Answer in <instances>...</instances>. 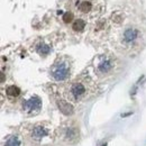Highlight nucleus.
<instances>
[{
    "mask_svg": "<svg viewBox=\"0 0 146 146\" xmlns=\"http://www.w3.org/2000/svg\"><path fill=\"white\" fill-rule=\"evenodd\" d=\"M51 76L55 81H64L71 74V66L66 58H57L51 68Z\"/></svg>",
    "mask_w": 146,
    "mask_h": 146,
    "instance_id": "nucleus-1",
    "label": "nucleus"
},
{
    "mask_svg": "<svg viewBox=\"0 0 146 146\" xmlns=\"http://www.w3.org/2000/svg\"><path fill=\"white\" fill-rule=\"evenodd\" d=\"M102 146H106V144H105V145H102Z\"/></svg>",
    "mask_w": 146,
    "mask_h": 146,
    "instance_id": "nucleus-14",
    "label": "nucleus"
},
{
    "mask_svg": "<svg viewBox=\"0 0 146 146\" xmlns=\"http://www.w3.org/2000/svg\"><path fill=\"white\" fill-rule=\"evenodd\" d=\"M6 93H7V96H9L11 98H16V97H18L19 94H20V89H19L18 87H16V86H10V87L7 88Z\"/></svg>",
    "mask_w": 146,
    "mask_h": 146,
    "instance_id": "nucleus-11",
    "label": "nucleus"
},
{
    "mask_svg": "<svg viewBox=\"0 0 146 146\" xmlns=\"http://www.w3.org/2000/svg\"><path fill=\"white\" fill-rule=\"evenodd\" d=\"M115 68V61L108 55H101L97 58L94 69L99 75H106L110 73Z\"/></svg>",
    "mask_w": 146,
    "mask_h": 146,
    "instance_id": "nucleus-2",
    "label": "nucleus"
},
{
    "mask_svg": "<svg viewBox=\"0 0 146 146\" xmlns=\"http://www.w3.org/2000/svg\"><path fill=\"white\" fill-rule=\"evenodd\" d=\"M139 31L134 28V27H129L127 29H125L124 34H123V42L127 45H131L135 42H137V39L139 38Z\"/></svg>",
    "mask_w": 146,
    "mask_h": 146,
    "instance_id": "nucleus-5",
    "label": "nucleus"
},
{
    "mask_svg": "<svg viewBox=\"0 0 146 146\" xmlns=\"http://www.w3.org/2000/svg\"><path fill=\"white\" fill-rule=\"evenodd\" d=\"M57 106H58V109L61 110L64 115H72L73 113V107L69 104V102H66V101H64V100H60L58 102H57Z\"/></svg>",
    "mask_w": 146,
    "mask_h": 146,
    "instance_id": "nucleus-9",
    "label": "nucleus"
},
{
    "mask_svg": "<svg viewBox=\"0 0 146 146\" xmlns=\"http://www.w3.org/2000/svg\"><path fill=\"white\" fill-rule=\"evenodd\" d=\"M23 110L27 116H36L42 110V99L38 96H31L24 101Z\"/></svg>",
    "mask_w": 146,
    "mask_h": 146,
    "instance_id": "nucleus-3",
    "label": "nucleus"
},
{
    "mask_svg": "<svg viewBox=\"0 0 146 146\" xmlns=\"http://www.w3.org/2000/svg\"><path fill=\"white\" fill-rule=\"evenodd\" d=\"M35 48H36V52L40 55V56H47V55L52 52L51 46H50L47 43H44V42L38 43Z\"/></svg>",
    "mask_w": 146,
    "mask_h": 146,
    "instance_id": "nucleus-8",
    "label": "nucleus"
},
{
    "mask_svg": "<svg viewBox=\"0 0 146 146\" xmlns=\"http://www.w3.org/2000/svg\"><path fill=\"white\" fill-rule=\"evenodd\" d=\"M48 135H50V130L46 127H44V126H40V125L35 126L33 131H32V136L34 138H36V139H42V138H44V137H46Z\"/></svg>",
    "mask_w": 146,
    "mask_h": 146,
    "instance_id": "nucleus-7",
    "label": "nucleus"
},
{
    "mask_svg": "<svg viewBox=\"0 0 146 146\" xmlns=\"http://www.w3.org/2000/svg\"><path fill=\"white\" fill-rule=\"evenodd\" d=\"M5 146H21V141L18 136L16 135H10L6 138Z\"/></svg>",
    "mask_w": 146,
    "mask_h": 146,
    "instance_id": "nucleus-10",
    "label": "nucleus"
},
{
    "mask_svg": "<svg viewBox=\"0 0 146 146\" xmlns=\"http://www.w3.org/2000/svg\"><path fill=\"white\" fill-rule=\"evenodd\" d=\"M72 19H73V15L71 13H65L63 15V21H65V23H70V21H72Z\"/></svg>",
    "mask_w": 146,
    "mask_h": 146,
    "instance_id": "nucleus-13",
    "label": "nucleus"
},
{
    "mask_svg": "<svg viewBox=\"0 0 146 146\" xmlns=\"http://www.w3.org/2000/svg\"><path fill=\"white\" fill-rule=\"evenodd\" d=\"M96 5L92 0H78L75 2V8L80 14H90L94 9Z\"/></svg>",
    "mask_w": 146,
    "mask_h": 146,
    "instance_id": "nucleus-6",
    "label": "nucleus"
},
{
    "mask_svg": "<svg viewBox=\"0 0 146 146\" xmlns=\"http://www.w3.org/2000/svg\"><path fill=\"white\" fill-rule=\"evenodd\" d=\"M84 27H86V23H84V20H82V19H76V20L73 23V29H74L75 32H82V31L84 29Z\"/></svg>",
    "mask_w": 146,
    "mask_h": 146,
    "instance_id": "nucleus-12",
    "label": "nucleus"
},
{
    "mask_svg": "<svg viewBox=\"0 0 146 146\" xmlns=\"http://www.w3.org/2000/svg\"><path fill=\"white\" fill-rule=\"evenodd\" d=\"M87 92H88V89H87L86 84L81 81H76L70 86L68 94H69L70 99L73 101H80L87 96Z\"/></svg>",
    "mask_w": 146,
    "mask_h": 146,
    "instance_id": "nucleus-4",
    "label": "nucleus"
}]
</instances>
